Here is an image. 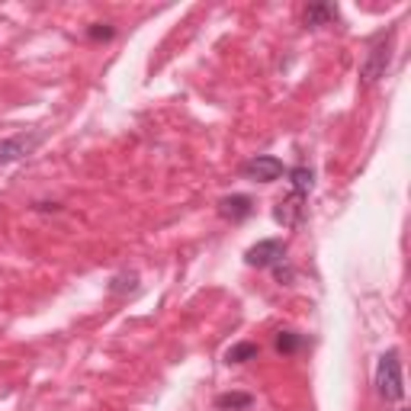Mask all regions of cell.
Wrapping results in <instances>:
<instances>
[{"label": "cell", "mask_w": 411, "mask_h": 411, "mask_svg": "<svg viewBox=\"0 0 411 411\" xmlns=\"http://www.w3.org/2000/svg\"><path fill=\"white\" fill-rule=\"evenodd\" d=\"M338 19V6L334 4H312L305 10V26H328Z\"/></svg>", "instance_id": "9"}, {"label": "cell", "mask_w": 411, "mask_h": 411, "mask_svg": "<svg viewBox=\"0 0 411 411\" xmlns=\"http://www.w3.org/2000/svg\"><path fill=\"white\" fill-rule=\"evenodd\" d=\"M392 39H395V32L389 29V32H382V36L370 45L363 64H360V77H363V83H376V81H382V77H385L389 61H392Z\"/></svg>", "instance_id": "2"}, {"label": "cell", "mask_w": 411, "mask_h": 411, "mask_svg": "<svg viewBox=\"0 0 411 411\" xmlns=\"http://www.w3.org/2000/svg\"><path fill=\"white\" fill-rule=\"evenodd\" d=\"M250 212H254V203H250V196H225L218 199V215L228 218V222H241V218H248Z\"/></svg>", "instance_id": "7"}, {"label": "cell", "mask_w": 411, "mask_h": 411, "mask_svg": "<svg viewBox=\"0 0 411 411\" xmlns=\"http://www.w3.org/2000/svg\"><path fill=\"white\" fill-rule=\"evenodd\" d=\"M135 293L138 289V276L135 273H119V276H113V283H109V293L113 295H122V293Z\"/></svg>", "instance_id": "13"}, {"label": "cell", "mask_w": 411, "mask_h": 411, "mask_svg": "<svg viewBox=\"0 0 411 411\" xmlns=\"http://www.w3.org/2000/svg\"><path fill=\"white\" fill-rule=\"evenodd\" d=\"M283 260H286V241H283V238H263L254 248L244 250V263L257 267V270L276 267V263H283Z\"/></svg>", "instance_id": "4"}, {"label": "cell", "mask_w": 411, "mask_h": 411, "mask_svg": "<svg viewBox=\"0 0 411 411\" xmlns=\"http://www.w3.org/2000/svg\"><path fill=\"white\" fill-rule=\"evenodd\" d=\"M376 392L385 402H402L405 398V379H402V353L385 350L376 363Z\"/></svg>", "instance_id": "1"}, {"label": "cell", "mask_w": 411, "mask_h": 411, "mask_svg": "<svg viewBox=\"0 0 411 411\" xmlns=\"http://www.w3.org/2000/svg\"><path fill=\"white\" fill-rule=\"evenodd\" d=\"M90 39H113V26L109 23H93V29L87 32Z\"/></svg>", "instance_id": "14"}, {"label": "cell", "mask_w": 411, "mask_h": 411, "mask_svg": "<svg viewBox=\"0 0 411 411\" xmlns=\"http://www.w3.org/2000/svg\"><path fill=\"white\" fill-rule=\"evenodd\" d=\"M273 218L283 225V228H295V225H302V218H305V196H299V193L283 196L280 203H276V209H273Z\"/></svg>", "instance_id": "6"}, {"label": "cell", "mask_w": 411, "mask_h": 411, "mask_svg": "<svg viewBox=\"0 0 411 411\" xmlns=\"http://www.w3.org/2000/svg\"><path fill=\"white\" fill-rule=\"evenodd\" d=\"M286 177H289V186H293V193H299V196H308V193H312L315 173L308 171V167H289Z\"/></svg>", "instance_id": "8"}, {"label": "cell", "mask_w": 411, "mask_h": 411, "mask_svg": "<svg viewBox=\"0 0 411 411\" xmlns=\"http://www.w3.org/2000/svg\"><path fill=\"white\" fill-rule=\"evenodd\" d=\"M302 344H305V338L295 334V331H280V334H276V350H280V353H295Z\"/></svg>", "instance_id": "12"}, {"label": "cell", "mask_w": 411, "mask_h": 411, "mask_svg": "<svg viewBox=\"0 0 411 411\" xmlns=\"http://www.w3.org/2000/svg\"><path fill=\"white\" fill-rule=\"evenodd\" d=\"M42 138H45V132H16V135H10V138H0V167L29 158V154L42 145Z\"/></svg>", "instance_id": "3"}, {"label": "cell", "mask_w": 411, "mask_h": 411, "mask_svg": "<svg viewBox=\"0 0 411 411\" xmlns=\"http://www.w3.org/2000/svg\"><path fill=\"white\" fill-rule=\"evenodd\" d=\"M257 353H260V347H257L254 340H241V344H235L228 353H225V360H228V363H248V360H254Z\"/></svg>", "instance_id": "11"}, {"label": "cell", "mask_w": 411, "mask_h": 411, "mask_svg": "<svg viewBox=\"0 0 411 411\" xmlns=\"http://www.w3.org/2000/svg\"><path fill=\"white\" fill-rule=\"evenodd\" d=\"M283 173H286V167H283V161L273 158V154H257V158H250L241 164V177L254 180V183H273V180H280Z\"/></svg>", "instance_id": "5"}, {"label": "cell", "mask_w": 411, "mask_h": 411, "mask_svg": "<svg viewBox=\"0 0 411 411\" xmlns=\"http://www.w3.org/2000/svg\"><path fill=\"white\" fill-rule=\"evenodd\" d=\"M215 405L222 411H248L254 405V395H248V392H225V395L215 398Z\"/></svg>", "instance_id": "10"}]
</instances>
